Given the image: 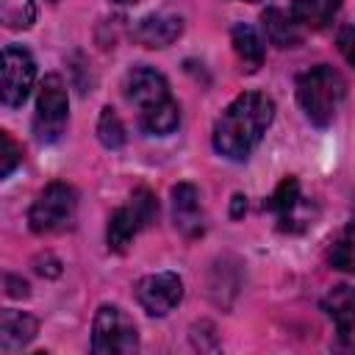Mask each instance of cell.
Segmentation results:
<instances>
[{"label": "cell", "instance_id": "52a82bcc", "mask_svg": "<svg viewBox=\"0 0 355 355\" xmlns=\"http://www.w3.org/2000/svg\"><path fill=\"white\" fill-rule=\"evenodd\" d=\"M75 208H78V191L69 183L53 180L33 200V205L28 211V225L39 236L55 233V230H61V227H67L72 222Z\"/></svg>", "mask_w": 355, "mask_h": 355}, {"label": "cell", "instance_id": "7a4b0ae2", "mask_svg": "<svg viewBox=\"0 0 355 355\" xmlns=\"http://www.w3.org/2000/svg\"><path fill=\"white\" fill-rule=\"evenodd\" d=\"M125 100L136 108L139 128L147 136H169L180 125V105L169 92L166 78L153 67H133L122 83Z\"/></svg>", "mask_w": 355, "mask_h": 355}, {"label": "cell", "instance_id": "3957f363", "mask_svg": "<svg viewBox=\"0 0 355 355\" xmlns=\"http://www.w3.org/2000/svg\"><path fill=\"white\" fill-rule=\"evenodd\" d=\"M344 94H347V80L341 78L338 69H333L327 64L311 67L308 72H302L297 78L300 108L316 128H327L336 119Z\"/></svg>", "mask_w": 355, "mask_h": 355}, {"label": "cell", "instance_id": "7c38bea8", "mask_svg": "<svg viewBox=\"0 0 355 355\" xmlns=\"http://www.w3.org/2000/svg\"><path fill=\"white\" fill-rule=\"evenodd\" d=\"M266 208L275 214L277 219V227L280 230H300L305 227V216H300V208H302V194H300V180L294 175L283 178L277 183V189L272 191V197L266 200Z\"/></svg>", "mask_w": 355, "mask_h": 355}, {"label": "cell", "instance_id": "5bb4252c", "mask_svg": "<svg viewBox=\"0 0 355 355\" xmlns=\"http://www.w3.org/2000/svg\"><path fill=\"white\" fill-rule=\"evenodd\" d=\"M39 333V322L36 316L25 313V311H3L0 313V352L11 355L22 347H28Z\"/></svg>", "mask_w": 355, "mask_h": 355}, {"label": "cell", "instance_id": "9a60e30c", "mask_svg": "<svg viewBox=\"0 0 355 355\" xmlns=\"http://www.w3.org/2000/svg\"><path fill=\"white\" fill-rule=\"evenodd\" d=\"M338 8H341V0H291L288 14L300 28L322 31L336 19Z\"/></svg>", "mask_w": 355, "mask_h": 355}, {"label": "cell", "instance_id": "ac0fdd59", "mask_svg": "<svg viewBox=\"0 0 355 355\" xmlns=\"http://www.w3.org/2000/svg\"><path fill=\"white\" fill-rule=\"evenodd\" d=\"M327 261L333 269H341L347 275H355V219L341 230V236L333 241Z\"/></svg>", "mask_w": 355, "mask_h": 355}, {"label": "cell", "instance_id": "cb8c5ba5", "mask_svg": "<svg viewBox=\"0 0 355 355\" xmlns=\"http://www.w3.org/2000/svg\"><path fill=\"white\" fill-rule=\"evenodd\" d=\"M244 208H247V200H244L241 194H236V197H233V216H241Z\"/></svg>", "mask_w": 355, "mask_h": 355}, {"label": "cell", "instance_id": "5b68a950", "mask_svg": "<svg viewBox=\"0 0 355 355\" xmlns=\"http://www.w3.org/2000/svg\"><path fill=\"white\" fill-rule=\"evenodd\" d=\"M69 119V100H67V86L61 80V75L50 72L42 78L39 83V94H36V114H33V133L36 141L42 144H53L61 139L64 128Z\"/></svg>", "mask_w": 355, "mask_h": 355}, {"label": "cell", "instance_id": "d6986e66", "mask_svg": "<svg viewBox=\"0 0 355 355\" xmlns=\"http://www.w3.org/2000/svg\"><path fill=\"white\" fill-rule=\"evenodd\" d=\"M36 19L33 0H0V22L8 31H25Z\"/></svg>", "mask_w": 355, "mask_h": 355}, {"label": "cell", "instance_id": "277c9868", "mask_svg": "<svg viewBox=\"0 0 355 355\" xmlns=\"http://www.w3.org/2000/svg\"><path fill=\"white\" fill-rule=\"evenodd\" d=\"M139 349L136 322L119 305H100L92 322L94 355H130Z\"/></svg>", "mask_w": 355, "mask_h": 355}, {"label": "cell", "instance_id": "ba28073f", "mask_svg": "<svg viewBox=\"0 0 355 355\" xmlns=\"http://www.w3.org/2000/svg\"><path fill=\"white\" fill-rule=\"evenodd\" d=\"M36 80V61L33 55L19 47V44H6L3 47V86L0 97L6 108H19Z\"/></svg>", "mask_w": 355, "mask_h": 355}, {"label": "cell", "instance_id": "7402d4cb", "mask_svg": "<svg viewBox=\"0 0 355 355\" xmlns=\"http://www.w3.org/2000/svg\"><path fill=\"white\" fill-rule=\"evenodd\" d=\"M336 44H338V50H341V55L355 67V25H347V28H341L338 31V39H336Z\"/></svg>", "mask_w": 355, "mask_h": 355}, {"label": "cell", "instance_id": "d4e9b609", "mask_svg": "<svg viewBox=\"0 0 355 355\" xmlns=\"http://www.w3.org/2000/svg\"><path fill=\"white\" fill-rule=\"evenodd\" d=\"M111 3H116V6H133V3H139V0H111Z\"/></svg>", "mask_w": 355, "mask_h": 355}, {"label": "cell", "instance_id": "484cf974", "mask_svg": "<svg viewBox=\"0 0 355 355\" xmlns=\"http://www.w3.org/2000/svg\"><path fill=\"white\" fill-rule=\"evenodd\" d=\"M247 3H255V0H247Z\"/></svg>", "mask_w": 355, "mask_h": 355}, {"label": "cell", "instance_id": "30bf717a", "mask_svg": "<svg viewBox=\"0 0 355 355\" xmlns=\"http://www.w3.org/2000/svg\"><path fill=\"white\" fill-rule=\"evenodd\" d=\"M322 311L333 322L338 344L355 352V286H333L322 300Z\"/></svg>", "mask_w": 355, "mask_h": 355}, {"label": "cell", "instance_id": "8992f818", "mask_svg": "<svg viewBox=\"0 0 355 355\" xmlns=\"http://www.w3.org/2000/svg\"><path fill=\"white\" fill-rule=\"evenodd\" d=\"M158 214V200L155 194L147 189V186H139L130 200L125 205H119L111 219H108V233H105V241H108V250L114 252H125L128 244L136 239V233L141 227H147L153 222V216Z\"/></svg>", "mask_w": 355, "mask_h": 355}, {"label": "cell", "instance_id": "4fadbf2b", "mask_svg": "<svg viewBox=\"0 0 355 355\" xmlns=\"http://www.w3.org/2000/svg\"><path fill=\"white\" fill-rule=\"evenodd\" d=\"M172 219L175 227L186 239H197L205 230V216L200 208V191L191 183H178L172 186Z\"/></svg>", "mask_w": 355, "mask_h": 355}, {"label": "cell", "instance_id": "2e32d148", "mask_svg": "<svg viewBox=\"0 0 355 355\" xmlns=\"http://www.w3.org/2000/svg\"><path fill=\"white\" fill-rule=\"evenodd\" d=\"M261 22H263V33H266V42L275 44V47H297L302 33H300V25L294 22L291 14H286L283 8H266L261 14Z\"/></svg>", "mask_w": 355, "mask_h": 355}, {"label": "cell", "instance_id": "e0dca14e", "mask_svg": "<svg viewBox=\"0 0 355 355\" xmlns=\"http://www.w3.org/2000/svg\"><path fill=\"white\" fill-rule=\"evenodd\" d=\"M230 42H233V50H236L241 67L247 72H258V67L263 64V42H261L258 31L247 22H239L230 31Z\"/></svg>", "mask_w": 355, "mask_h": 355}, {"label": "cell", "instance_id": "9c48e42d", "mask_svg": "<svg viewBox=\"0 0 355 355\" xmlns=\"http://www.w3.org/2000/svg\"><path fill=\"white\" fill-rule=\"evenodd\" d=\"M136 300L150 316H166L183 300V280L175 272H153L136 283Z\"/></svg>", "mask_w": 355, "mask_h": 355}, {"label": "cell", "instance_id": "603a6c76", "mask_svg": "<svg viewBox=\"0 0 355 355\" xmlns=\"http://www.w3.org/2000/svg\"><path fill=\"white\" fill-rule=\"evenodd\" d=\"M6 294L8 297H28V283L14 277V275H6Z\"/></svg>", "mask_w": 355, "mask_h": 355}, {"label": "cell", "instance_id": "8fae6325", "mask_svg": "<svg viewBox=\"0 0 355 355\" xmlns=\"http://www.w3.org/2000/svg\"><path fill=\"white\" fill-rule=\"evenodd\" d=\"M183 33V17L164 8L155 14H147L139 19V25L133 28V39L144 47H169L175 39H180Z\"/></svg>", "mask_w": 355, "mask_h": 355}, {"label": "cell", "instance_id": "44dd1931", "mask_svg": "<svg viewBox=\"0 0 355 355\" xmlns=\"http://www.w3.org/2000/svg\"><path fill=\"white\" fill-rule=\"evenodd\" d=\"M0 141H3V155H0V178H8L14 169H17V164L22 161V150L17 147V141L3 130L0 133Z\"/></svg>", "mask_w": 355, "mask_h": 355}, {"label": "cell", "instance_id": "ffe728a7", "mask_svg": "<svg viewBox=\"0 0 355 355\" xmlns=\"http://www.w3.org/2000/svg\"><path fill=\"white\" fill-rule=\"evenodd\" d=\"M97 139H100V144L103 147H108V150H119L122 144H125V125H122V119H119V114L111 108V105H105L103 111H100V119H97Z\"/></svg>", "mask_w": 355, "mask_h": 355}, {"label": "cell", "instance_id": "6da1fadb", "mask_svg": "<svg viewBox=\"0 0 355 355\" xmlns=\"http://www.w3.org/2000/svg\"><path fill=\"white\" fill-rule=\"evenodd\" d=\"M275 119V100L263 92L239 94L214 122V150L230 161H247Z\"/></svg>", "mask_w": 355, "mask_h": 355}]
</instances>
